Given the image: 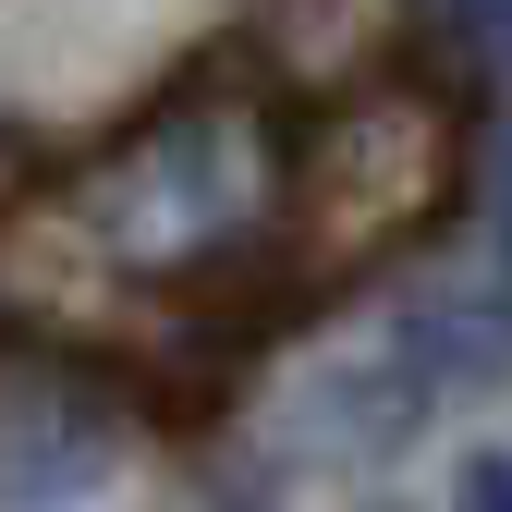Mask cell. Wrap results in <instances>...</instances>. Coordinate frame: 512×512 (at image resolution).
Masks as SVG:
<instances>
[{"mask_svg": "<svg viewBox=\"0 0 512 512\" xmlns=\"http://www.w3.org/2000/svg\"><path fill=\"white\" fill-rule=\"evenodd\" d=\"M256 208H269V147H256V110H232V98L159 110L147 135L86 183V232L122 269H196Z\"/></svg>", "mask_w": 512, "mask_h": 512, "instance_id": "6da1fadb", "label": "cell"}, {"mask_svg": "<svg viewBox=\"0 0 512 512\" xmlns=\"http://www.w3.org/2000/svg\"><path fill=\"white\" fill-rule=\"evenodd\" d=\"M391 354H403V378H415L427 403L500 391V378H512V281L488 269V281H439V293H415V305L391 317Z\"/></svg>", "mask_w": 512, "mask_h": 512, "instance_id": "7a4b0ae2", "label": "cell"}, {"mask_svg": "<svg viewBox=\"0 0 512 512\" xmlns=\"http://www.w3.org/2000/svg\"><path fill=\"white\" fill-rule=\"evenodd\" d=\"M281 427H293L305 464H378V452H403V439L427 427V391L403 378V354L378 342V354H354V366H317Z\"/></svg>", "mask_w": 512, "mask_h": 512, "instance_id": "3957f363", "label": "cell"}, {"mask_svg": "<svg viewBox=\"0 0 512 512\" xmlns=\"http://www.w3.org/2000/svg\"><path fill=\"white\" fill-rule=\"evenodd\" d=\"M110 476V415L86 391H0V500H74Z\"/></svg>", "mask_w": 512, "mask_h": 512, "instance_id": "277c9868", "label": "cell"}, {"mask_svg": "<svg viewBox=\"0 0 512 512\" xmlns=\"http://www.w3.org/2000/svg\"><path fill=\"white\" fill-rule=\"evenodd\" d=\"M415 25L464 61V74H512V0H415Z\"/></svg>", "mask_w": 512, "mask_h": 512, "instance_id": "5b68a950", "label": "cell"}, {"mask_svg": "<svg viewBox=\"0 0 512 512\" xmlns=\"http://www.w3.org/2000/svg\"><path fill=\"white\" fill-rule=\"evenodd\" d=\"M488 244H500V281H512V135H500V159H488Z\"/></svg>", "mask_w": 512, "mask_h": 512, "instance_id": "8992f818", "label": "cell"}, {"mask_svg": "<svg viewBox=\"0 0 512 512\" xmlns=\"http://www.w3.org/2000/svg\"><path fill=\"white\" fill-rule=\"evenodd\" d=\"M464 488H476V512H512V452H488V464H476Z\"/></svg>", "mask_w": 512, "mask_h": 512, "instance_id": "52a82bcc", "label": "cell"}, {"mask_svg": "<svg viewBox=\"0 0 512 512\" xmlns=\"http://www.w3.org/2000/svg\"><path fill=\"white\" fill-rule=\"evenodd\" d=\"M378 512H415V500H378Z\"/></svg>", "mask_w": 512, "mask_h": 512, "instance_id": "ba28073f", "label": "cell"}]
</instances>
